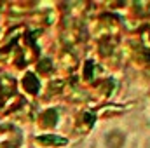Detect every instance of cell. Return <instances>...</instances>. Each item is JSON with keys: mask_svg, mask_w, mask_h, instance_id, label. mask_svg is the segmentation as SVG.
<instances>
[{"mask_svg": "<svg viewBox=\"0 0 150 148\" xmlns=\"http://www.w3.org/2000/svg\"><path fill=\"white\" fill-rule=\"evenodd\" d=\"M40 140H44L47 143H56V145H63L65 143L63 138H54V136H45V138H40Z\"/></svg>", "mask_w": 150, "mask_h": 148, "instance_id": "obj_1", "label": "cell"}]
</instances>
